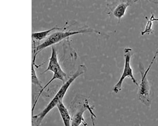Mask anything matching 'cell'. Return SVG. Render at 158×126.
Instances as JSON below:
<instances>
[{"instance_id": "obj_1", "label": "cell", "mask_w": 158, "mask_h": 126, "mask_svg": "<svg viewBox=\"0 0 158 126\" xmlns=\"http://www.w3.org/2000/svg\"><path fill=\"white\" fill-rule=\"evenodd\" d=\"M86 72V69L84 67L78 66L75 72L63 83L57 93L46 107L38 114L32 116V125L38 126L41 125L48 113L56 107L59 102L63 101L66 93L72 84L77 78L85 73Z\"/></svg>"}, {"instance_id": "obj_2", "label": "cell", "mask_w": 158, "mask_h": 126, "mask_svg": "<svg viewBox=\"0 0 158 126\" xmlns=\"http://www.w3.org/2000/svg\"><path fill=\"white\" fill-rule=\"evenodd\" d=\"M67 29L65 26L61 30L52 32L42 43L37 46H34L33 59L36 60L38 54L44 49L61 42L72 36L80 34L95 33L96 32L95 30L88 26H84L75 30Z\"/></svg>"}, {"instance_id": "obj_3", "label": "cell", "mask_w": 158, "mask_h": 126, "mask_svg": "<svg viewBox=\"0 0 158 126\" xmlns=\"http://www.w3.org/2000/svg\"><path fill=\"white\" fill-rule=\"evenodd\" d=\"M158 55V48L148 67L146 70L145 69L142 65L140 64L139 65L141 80L140 84L138 86V97L142 104L148 107L151 106L152 100L151 96V87L148 78V75Z\"/></svg>"}, {"instance_id": "obj_4", "label": "cell", "mask_w": 158, "mask_h": 126, "mask_svg": "<svg viewBox=\"0 0 158 126\" xmlns=\"http://www.w3.org/2000/svg\"><path fill=\"white\" fill-rule=\"evenodd\" d=\"M80 98L77 96L75 99L72 106L75 108V111L73 116H71V125L72 126H79L83 124L85 126L88 125L84 118V115L85 111L88 110L91 115L92 121L94 124V118L96 116L94 115L93 110L94 107L90 106L88 99L87 98Z\"/></svg>"}, {"instance_id": "obj_5", "label": "cell", "mask_w": 158, "mask_h": 126, "mask_svg": "<svg viewBox=\"0 0 158 126\" xmlns=\"http://www.w3.org/2000/svg\"><path fill=\"white\" fill-rule=\"evenodd\" d=\"M123 51L125 59L124 66L121 77L114 88L113 91L116 94L122 90L123 81L127 77L130 78L134 84L138 87L139 86V84L134 77L133 69L130 64L131 59L132 55V49L130 48H126L124 49Z\"/></svg>"}, {"instance_id": "obj_6", "label": "cell", "mask_w": 158, "mask_h": 126, "mask_svg": "<svg viewBox=\"0 0 158 126\" xmlns=\"http://www.w3.org/2000/svg\"><path fill=\"white\" fill-rule=\"evenodd\" d=\"M54 45L51 46L52 53L48 67L47 69L43 72V73L48 71L53 73L54 74L59 76L63 81H65L67 80V75L62 69L59 61L57 53L54 47Z\"/></svg>"}, {"instance_id": "obj_7", "label": "cell", "mask_w": 158, "mask_h": 126, "mask_svg": "<svg viewBox=\"0 0 158 126\" xmlns=\"http://www.w3.org/2000/svg\"><path fill=\"white\" fill-rule=\"evenodd\" d=\"M131 0L126 2H121L109 5L108 6L109 11L107 14L112 15L117 19L119 22L124 16L127 10L131 4Z\"/></svg>"}, {"instance_id": "obj_8", "label": "cell", "mask_w": 158, "mask_h": 126, "mask_svg": "<svg viewBox=\"0 0 158 126\" xmlns=\"http://www.w3.org/2000/svg\"><path fill=\"white\" fill-rule=\"evenodd\" d=\"M59 111L64 124L65 126L71 125V116L67 108L65 106L63 101L59 102L56 107Z\"/></svg>"}, {"instance_id": "obj_9", "label": "cell", "mask_w": 158, "mask_h": 126, "mask_svg": "<svg viewBox=\"0 0 158 126\" xmlns=\"http://www.w3.org/2000/svg\"><path fill=\"white\" fill-rule=\"evenodd\" d=\"M62 28L57 27L44 31L33 33L32 35V40L37 42H42L52 32L61 30Z\"/></svg>"}, {"instance_id": "obj_10", "label": "cell", "mask_w": 158, "mask_h": 126, "mask_svg": "<svg viewBox=\"0 0 158 126\" xmlns=\"http://www.w3.org/2000/svg\"><path fill=\"white\" fill-rule=\"evenodd\" d=\"M146 18L147 20V23L144 30L141 32V34L142 36L146 34H149L153 32L152 29L153 22L150 19H148L147 17H146Z\"/></svg>"}, {"instance_id": "obj_11", "label": "cell", "mask_w": 158, "mask_h": 126, "mask_svg": "<svg viewBox=\"0 0 158 126\" xmlns=\"http://www.w3.org/2000/svg\"><path fill=\"white\" fill-rule=\"evenodd\" d=\"M34 65L32 64V84L37 85L40 87L42 89L43 87L40 82L36 74V71L34 68Z\"/></svg>"}, {"instance_id": "obj_12", "label": "cell", "mask_w": 158, "mask_h": 126, "mask_svg": "<svg viewBox=\"0 0 158 126\" xmlns=\"http://www.w3.org/2000/svg\"><path fill=\"white\" fill-rule=\"evenodd\" d=\"M150 19L153 22L158 21V18H155L154 15L153 14H152Z\"/></svg>"}]
</instances>
